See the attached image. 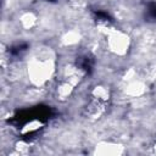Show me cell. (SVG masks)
<instances>
[{"label":"cell","instance_id":"cell-1","mask_svg":"<svg viewBox=\"0 0 156 156\" xmlns=\"http://www.w3.org/2000/svg\"><path fill=\"white\" fill-rule=\"evenodd\" d=\"M52 117V111L48 106H35L29 110H23L13 116L11 123H13L18 128L27 127L28 124L40 123L44 124Z\"/></svg>","mask_w":156,"mask_h":156},{"label":"cell","instance_id":"cell-2","mask_svg":"<svg viewBox=\"0 0 156 156\" xmlns=\"http://www.w3.org/2000/svg\"><path fill=\"white\" fill-rule=\"evenodd\" d=\"M78 65H79V67L82 68V69H84L85 72H90L91 71V68H93V58H90V57H88V56H84V57H79L78 58Z\"/></svg>","mask_w":156,"mask_h":156},{"label":"cell","instance_id":"cell-3","mask_svg":"<svg viewBox=\"0 0 156 156\" xmlns=\"http://www.w3.org/2000/svg\"><path fill=\"white\" fill-rule=\"evenodd\" d=\"M145 17L147 18V21H154V20H156V2H150V4L147 5Z\"/></svg>","mask_w":156,"mask_h":156},{"label":"cell","instance_id":"cell-4","mask_svg":"<svg viewBox=\"0 0 156 156\" xmlns=\"http://www.w3.org/2000/svg\"><path fill=\"white\" fill-rule=\"evenodd\" d=\"M48 1H55V0H48Z\"/></svg>","mask_w":156,"mask_h":156}]
</instances>
